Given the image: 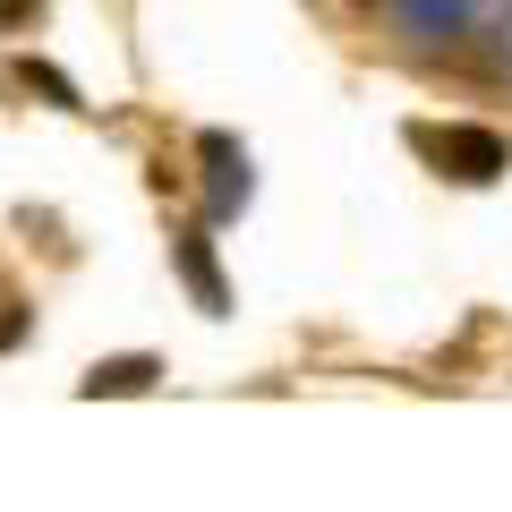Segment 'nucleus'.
I'll list each match as a JSON object with an SVG mask.
<instances>
[{
	"label": "nucleus",
	"mask_w": 512,
	"mask_h": 512,
	"mask_svg": "<svg viewBox=\"0 0 512 512\" xmlns=\"http://www.w3.org/2000/svg\"><path fill=\"white\" fill-rule=\"evenodd\" d=\"M419 146L444 154V163H461V180H495V171H504V137H487V128H453V137L419 128Z\"/></svg>",
	"instance_id": "1"
},
{
	"label": "nucleus",
	"mask_w": 512,
	"mask_h": 512,
	"mask_svg": "<svg viewBox=\"0 0 512 512\" xmlns=\"http://www.w3.org/2000/svg\"><path fill=\"white\" fill-rule=\"evenodd\" d=\"M146 384H154V359H103L86 376V393L103 402V393H146Z\"/></svg>",
	"instance_id": "4"
},
{
	"label": "nucleus",
	"mask_w": 512,
	"mask_h": 512,
	"mask_svg": "<svg viewBox=\"0 0 512 512\" xmlns=\"http://www.w3.org/2000/svg\"><path fill=\"white\" fill-rule=\"evenodd\" d=\"M180 265H188V291H197V308L222 316V274H214V248H205V231L180 239Z\"/></svg>",
	"instance_id": "3"
},
{
	"label": "nucleus",
	"mask_w": 512,
	"mask_h": 512,
	"mask_svg": "<svg viewBox=\"0 0 512 512\" xmlns=\"http://www.w3.org/2000/svg\"><path fill=\"white\" fill-rule=\"evenodd\" d=\"M18 333H26V308H0V350L18 342Z\"/></svg>",
	"instance_id": "6"
},
{
	"label": "nucleus",
	"mask_w": 512,
	"mask_h": 512,
	"mask_svg": "<svg viewBox=\"0 0 512 512\" xmlns=\"http://www.w3.org/2000/svg\"><path fill=\"white\" fill-rule=\"evenodd\" d=\"M35 18V0H0V26H26Z\"/></svg>",
	"instance_id": "7"
},
{
	"label": "nucleus",
	"mask_w": 512,
	"mask_h": 512,
	"mask_svg": "<svg viewBox=\"0 0 512 512\" xmlns=\"http://www.w3.org/2000/svg\"><path fill=\"white\" fill-rule=\"evenodd\" d=\"M26 86H43L52 103H77V86H69V77H60V69H35V60H26Z\"/></svg>",
	"instance_id": "5"
},
{
	"label": "nucleus",
	"mask_w": 512,
	"mask_h": 512,
	"mask_svg": "<svg viewBox=\"0 0 512 512\" xmlns=\"http://www.w3.org/2000/svg\"><path fill=\"white\" fill-rule=\"evenodd\" d=\"M205 171H214V214H239V205H248V154L231 146V137H205Z\"/></svg>",
	"instance_id": "2"
}]
</instances>
